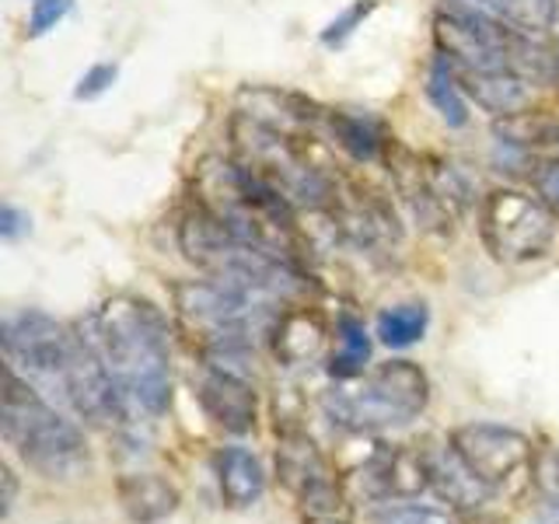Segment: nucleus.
Returning <instances> with one entry per match:
<instances>
[{"instance_id": "f257e3e1", "label": "nucleus", "mask_w": 559, "mask_h": 524, "mask_svg": "<svg viewBox=\"0 0 559 524\" xmlns=\"http://www.w3.org/2000/svg\"><path fill=\"white\" fill-rule=\"evenodd\" d=\"M78 329L95 343L130 413L162 416L171 402L168 322L144 297H109Z\"/></svg>"}, {"instance_id": "f03ea898", "label": "nucleus", "mask_w": 559, "mask_h": 524, "mask_svg": "<svg viewBox=\"0 0 559 524\" xmlns=\"http://www.w3.org/2000/svg\"><path fill=\"white\" fill-rule=\"evenodd\" d=\"M0 427L8 444L22 454L46 479H78L92 468L84 433L63 419L43 398L32 381H25L14 367H4V406H0Z\"/></svg>"}, {"instance_id": "7ed1b4c3", "label": "nucleus", "mask_w": 559, "mask_h": 524, "mask_svg": "<svg viewBox=\"0 0 559 524\" xmlns=\"http://www.w3.org/2000/svg\"><path fill=\"white\" fill-rule=\"evenodd\" d=\"M430 402V378L413 360H389L354 389H332L322 395V409L340 430L371 433L402 427L416 419Z\"/></svg>"}, {"instance_id": "20e7f679", "label": "nucleus", "mask_w": 559, "mask_h": 524, "mask_svg": "<svg viewBox=\"0 0 559 524\" xmlns=\"http://www.w3.org/2000/svg\"><path fill=\"white\" fill-rule=\"evenodd\" d=\"M231 140L235 154L245 168L262 175L270 186H276L294 206L305 210H332L336 206L340 189L329 179L322 168L308 162L305 147L297 144V136L280 133L266 122L238 112L231 119Z\"/></svg>"}, {"instance_id": "39448f33", "label": "nucleus", "mask_w": 559, "mask_h": 524, "mask_svg": "<svg viewBox=\"0 0 559 524\" xmlns=\"http://www.w3.org/2000/svg\"><path fill=\"white\" fill-rule=\"evenodd\" d=\"M479 235L497 262H532L556 241V210L532 192L493 189L479 206Z\"/></svg>"}, {"instance_id": "423d86ee", "label": "nucleus", "mask_w": 559, "mask_h": 524, "mask_svg": "<svg viewBox=\"0 0 559 524\" xmlns=\"http://www.w3.org/2000/svg\"><path fill=\"white\" fill-rule=\"evenodd\" d=\"M74 325H63L39 308L8 311L4 322H0L8 367H14L43 395L63 398V374L70 349H74Z\"/></svg>"}, {"instance_id": "0eeeda50", "label": "nucleus", "mask_w": 559, "mask_h": 524, "mask_svg": "<svg viewBox=\"0 0 559 524\" xmlns=\"http://www.w3.org/2000/svg\"><path fill=\"white\" fill-rule=\"evenodd\" d=\"M451 448L459 451L462 462L489 486L507 483L514 472L532 465L535 458L528 437L500 424H465L451 433Z\"/></svg>"}, {"instance_id": "6e6552de", "label": "nucleus", "mask_w": 559, "mask_h": 524, "mask_svg": "<svg viewBox=\"0 0 559 524\" xmlns=\"http://www.w3.org/2000/svg\"><path fill=\"white\" fill-rule=\"evenodd\" d=\"M332 214H336L343 235L354 241L357 249H367V252L392 249L402 238L395 210L389 206V200H381L378 192H367V196H364V189L340 192Z\"/></svg>"}, {"instance_id": "1a4fd4ad", "label": "nucleus", "mask_w": 559, "mask_h": 524, "mask_svg": "<svg viewBox=\"0 0 559 524\" xmlns=\"http://www.w3.org/2000/svg\"><path fill=\"white\" fill-rule=\"evenodd\" d=\"M238 102H241L238 112L266 122V127H273L280 133H290L297 140L311 133L322 119H329L311 98L297 95V92H280V87H241Z\"/></svg>"}, {"instance_id": "9d476101", "label": "nucleus", "mask_w": 559, "mask_h": 524, "mask_svg": "<svg viewBox=\"0 0 559 524\" xmlns=\"http://www.w3.org/2000/svg\"><path fill=\"white\" fill-rule=\"evenodd\" d=\"M200 406L227 433H249L255 427V392L235 371L210 367L200 381Z\"/></svg>"}, {"instance_id": "9b49d317", "label": "nucleus", "mask_w": 559, "mask_h": 524, "mask_svg": "<svg viewBox=\"0 0 559 524\" xmlns=\"http://www.w3.org/2000/svg\"><path fill=\"white\" fill-rule=\"evenodd\" d=\"M430 489L454 511H479L493 497V486L472 472L451 444L430 451Z\"/></svg>"}, {"instance_id": "f8f14e48", "label": "nucleus", "mask_w": 559, "mask_h": 524, "mask_svg": "<svg viewBox=\"0 0 559 524\" xmlns=\"http://www.w3.org/2000/svg\"><path fill=\"white\" fill-rule=\"evenodd\" d=\"M454 74L462 81V92L479 105V109L497 116H511L521 112L524 102L532 98L528 81H524L518 70H459Z\"/></svg>"}, {"instance_id": "ddd939ff", "label": "nucleus", "mask_w": 559, "mask_h": 524, "mask_svg": "<svg viewBox=\"0 0 559 524\" xmlns=\"http://www.w3.org/2000/svg\"><path fill=\"white\" fill-rule=\"evenodd\" d=\"M116 493L133 524H157L179 507V489L157 472H130L116 483Z\"/></svg>"}, {"instance_id": "4468645a", "label": "nucleus", "mask_w": 559, "mask_h": 524, "mask_svg": "<svg viewBox=\"0 0 559 524\" xmlns=\"http://www.w3.org/2000/svg\"><path fill=\"white\" fill-rule=\"evenodd\" d=\"M325 322L311 308H290L273 325V354L284 367H301L322 354Z\"/></svg>"}, {"instance_id": "2eb2a0df", "label": "nucleus", "mask_w": 559, "mask_h": 524, "mask_svg": "<svg viewBox=\"0 0 559 524\" xmlns=\"http://www.w3.org/2000/svg\"><path fill=\"white\" fill-rule=\"evenodd\" d=\"M217 483H221V497L227 507L245 511L252 507L262 489H266V472H262L259 458L245 448H224L217 454Z\"/></svg>"}, {"instance_id": "dca6fc26", "label": "nucleus", "mask_w": 559, "mask_h": 524, "mask_svg": "<svg viewBox=\"0 0 559 524\" xmlns=\"http://www.w3.org/2000/svg\"><path fill=\"white\" fill-rule=\"evenodd\" d=\"M329 130H332V140L354 157L360 165H371L381 157V147L389 144L381 133V122L371 119V116H360V112H329Z\"/></svg>"}, {"instance_id": "f3484780", "label": "nucleus", "mask_w": 559, "mask_h": 524, "mask_svg": "<svg viewBox=\"0 0 559 524\" xmlns=\"http://www.w3.org/2000/svg\"><path fill=\"white\" fill-rule=\"evenodd\" d=\"M493 136L524 151L559 147V116L549 112H511L493 119Z\"/></svg>"}, {"instance_id": "a211bd4d", "label": "nucleus", "mask_w": 559, "mask_h": 524, "mask_svg": "<svg viewBox=\"0 0 559 524\" xmlns=\"http://www.w3.org/2000/svg\"><path fill=\"white\" fill-rule=\"evenodd\" d=\"M427 102L437 109L451 130H462L468 122V105H465V92H462V81L454 74V63L448 57H437L427 70Z\"/></svg>"}, {"instance_id": "6ab92c4d", "label": "nucleus", "mask_w": 559, "mask_h": 524, "mask_svg": "<svg viewBox=\"0 0 559 524\" xmlns=\"http://www.w3.org/2000/svg\"><path fill=\"white\" fill-rule=\"evenodd\" d=\"M367 360H371V336H367L360 319L343 314L336 325V349L329 357V374L336 381H354L364 374Z\"/></svg>"}, {"instance_id": "aec40b11", "label": "nucleus", "mask_w": 559, "mask_h": 524, "mask_svg": "<svg viewBox=\"0 0 559 524\" xmlns=\"http://www.w3.org/2000/svg\"><path fill=\"white\" fill-rule=\"evenodd\" d=\"M454 4L476 8L489 17H500V22L528 32L552 28L559 14V0H454Z\"/></svg>"}, {"instance_id": "412c9836", "label": "nucleus", "mask_w": 559, "mask_h": 524, "mask_svg": "<svg viewBox=\"0 0 559 524\" xmlns=\"http://www.w3.org/2000/svg\"><path fill=\"white\" fill-rule=\"evenodd\" d=\"M427 325H430V308L424 301H406V305L384 308L374 322V332L384 346L406 349L427 336Z\"/></svg>"}, {"instance_id": "4be33fe9", "label": "nucleus", "mask_w": 559, "mask_h": 524, "mask_svg": "<svg viewBox=\"0 0 559 524\" xmlns=\"http://www.w3.org/2000/svg\"><path fill=\"white\" fill-rule=\"evenodd\" d=\"M427 182L454 214H462V210L476 203V186H472L468 175L451 162H433V168H427Z\"/></svg>"}, {"instance_id": "5701e85b", "label": "nucleus", "mask_w": 559, "mask_h": 524, "mask_svg": "<svg viewBox=\"0 0 559 524\" xmlns=\"http://www.w3.org/2000/svg\"><path fill=\"white\" fill-rule=\"evenodd\" d=\"M378 11V0H354L349 8H343L332 22L322 28V46L325 49H343L349 39H354V32L364 28V22Z\"/></svg>"}, {"instance_id": "b1692460", "label": "nucleus", "mask_w": 559, "mask_h": 524, "mask_svg": "<svg viewBox=\"0 0 559 524\" xmlns=\"http://www.w3.org/2000/svg\"><path fill=\"white\" fill-rule=\"evenodd\" d=\"M374 524H451V517L437 507L419 503H381L374 511Z\"/></svg>"}, {"instance_id": "393cba45", "label": "nucleus", "mask_w": 559, "mask_h": 524, "mask_svg": "<svg viewBox=\"0 0 559 524\" xmlns=\"http://www.w3.org/2000/svg\"><path fill=\"white\" fill-rule=\"evenodd\" d=\"M532 483L552 507H559V448H542L532 458Z\"/></svg>"}, {"instance_id": "a878e982", "label": "nucleus", "mask_w": 559, "mask_h": 524, "mask_svg": "<svg viewBox=\"0 0 559 524\" xmlns=\"http://www.w3.org/2000/svg\"><path fill=\"white\" fill-rule=\"evenodd\" d=\"M70 11H74V0H32L28 35H32V39H39V35L57 28Z\"/></svg>"}, {"instance_id": "bb28decb", "label": "nucleus", "mask_w": 559, "mask_h": 524, "mask_svg": "<svg viewBox=\"0 0 559 524\" xmlns=\"http://www.w3.org/2000/svg\"><path fill=\"white\" fill-rule=\"evenodd\" d=\"M116 81H119V63H95V67H87L81 74V81L74 87V98L78 102H95V98H102L105 92H109Z\"/></svg>"}, {"instance_id": "cd10ccee", "label": "nucleus", "mask_w": 559, "mask_h": 524, "mask_svg": "<svg viewBox=\"0 0 559 524\" xmlns=\"http://www.w3.org/2000/svg\"><path fill=\"white\" fill-rule=\"evenodd\" d=\"M28 231H32V217L25 214V210H17L14 203L0 206V238L17 241V238H25Z\"/></svg>"}, {"instance_id": "c85d7f7f", "label": "nucleus", "mask_w": 559, "mask_h": 524, "mask_svg": "<svg viewBox=\"0 0 559 524\" xmlns=\"http://www.w3.org/2000/svg\"><path fill=\"white\" fill-rule=\"evenodd\" d=\"M535 192L559 214V157H556V162L538 165V171H535Z\"/></svg>"}, {"instance_id": "c756f323", "label": "nucleus", "mask_w": 559, "mask_h": 524, "mask_svg": "<svg viewBox=\"0 0 559 524\" xmlns=\"http://www.w3.org/2000/svg\"><path fill=\"white\" fill-rule=\"evenodd\" d=\"M0 479H4V497H0V514H11V507H14V493H17V483H14V472L4 465L0 468Z\"/></svg>"}, {"instance_id": "7c9ffc66", "label": "nucleus", "mask_w": 559, "mask_h": 524, "mask_svg": "<svg viewBox=\"0 0 559 524\" xmlns=\"http://www.w3.org/2000/svg\"><path fill=\"white\" fill-rule=\"evenodd\" d=\"M556 98H559V92H556Z\"/></svg>"}]
</instances>
